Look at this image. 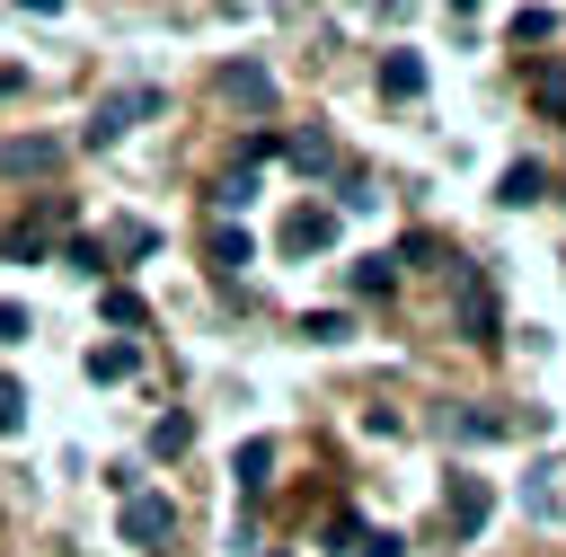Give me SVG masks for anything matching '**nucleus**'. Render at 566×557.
Wrapping results in <instances>:
<instances>
[{"label": "nucleus", "mask_w": 566, "mask_h": 557, "mask_svg": "<svg viewBox=\"0 0 566 557\" xmlns=\"http://www.w3.org/2000/svg\"><path fill=\"white\" fill-rule=\"evenodd\" d=\"M159 106H168V88H150V80H133V88H106V97L88 106V124H80V141H88V150H106V141H124L133 124H150Z\"/></svg>", "instance_id": "1"}, {"label": "nucleus", "mask_w": 566, "mask_h": 557, "mask_svg": "<svg viewBox=\"0 0 566 557\" xmlns=\"http://www.w3.org/2000/svg\"><path fill=\"white\" fill-rule=\"evenodd\" d=\"M451 318H460V336H469V345H504L495 283H486V265H469V256H451Z\"/></svg>", "instance_id": "2"}, {"label": "nucleus", "mask_w": 566, "mask_h": 557, "mask_svg": "<svg viewBox=\"0 0 566 557\" xmlns=\"http://www.w3.org/2000/svg\"><path fill=\"white\" fill-rule=\"evenodd\" d=\"M486 513H495V486L469 477V469H451V486H442V530H451V539H478Z\"/></svg>", "instance_id": "3"}, {"label": "nucleus", "mask_w": 566, "mask_h": 557, "mask_svg": "<svg viewBox=\"0 0 566 557\" xmlns=\"http://www.w3.org/2000/svg\"><path fill=\"white\" fill-rule=\"evenodd\" d=\"M336 230H345L336 203H301V212L283 221V248H292V256H318V248H336Z\"/></svg>", "instance_id": "4"}, {"label": "nucleus", "mask_w": 566, "mask_h": 557, "mask_svg": "<svg viewBox=\"0 0 566 557\" xmlns=\"http://www.w3.org/2000/svg\"><path fill=\"white\" fill-rule=\"evenodd\" d=\"M168 530H177V513H168V495H150V486H133V495H124V539H133V548H159Z\"/></svg>", "instance_id": "5"}, {"label": "nucleus", "mask_w": 566, "mask_h": 557, "mask_svg": "<svg viewBox=\"0 0 566 557\" xmlns=\"http://www.w3.org/2000/svg\"><path fill=\"white\" fill-rule=\"evenodd\" d=\"M221 97L248 106V115H274V80H265V62H230V71H221Z\"/></svg>", "instance_id": "6"}, {"label": "nucleus", "mask_w": 566, "mask_h": 557, "mask_svg": "<svg viewBox=\"0 0 566 557\" xmlns=\"http://www.w3.org/2000/svg\"><path fill=\"white\" fill-rule=\"evenodd\" d=\"M44 168H62V141H44V133L0 141V177H44Z\"/></svg>", "instance_id": "7"}, {"label": "nucleus", "mask_w": 566, "mask_h": 557, "mask_svg": "<svg viewBox=\"0 0 566 557\" xmlns=\"http://www.w3.org/2000/svg\"><path fill=\"white\" fill-rule=\"evenodd\" d=\"M539 195H548V168H539V159H513V168L495 177V203H513V212L539 203Z\"/></svg>", "instance_id": "8"}, {"label": "nucleus", "mask_w": 566, "mask_h": 557, "mask_svg": "<svg viewBox=\"0 0 566 557\" xmlns=\"http://www.w3.org/2000/svg\"><path fill=\"white\" fill-rule=\"evenodd\" d=\"M230 477H239V495H265V486H274V442H265V433H256V442H239Z\"/></svg>", "instance_id": "9"}, {"label": "nucleus", "mask_w": 566, "mask_h": 557, "mask_svg": "<svg viewBox=\"0 0 566 557\" xmlns=\"http://www.w3.org/2000/svg\"><path fill=\"white\" fill-rule=\"evenodd\" d=\"M283 150H292V168H301V177H327V168H336V141H327L318 124H301V133H292Z\"/></svg>", "instance_id": "10"}, {"label": "nucleus", "mask_w": 566, "mask_h": 557, "mask_svg": "<svg viewBox=\"0 0 566 557\" xmlns=\"http://www.w3.org/2000/svg\"><path fill=\"white\" fill-rule=\"evenodd\" d=\"M380 97H424V62L416 53H380Z\"/></svg>", "instance_id": "11"}, {"label": "nucleus", "mask_w": 566, "mask_h": 557, "mask_svg": "<svg viewBox=\"0 0 566 557\" xmlns=\"http://www.w3.org/2000/svg\"><path fill=\"white\" fill-rule=\"evenodd\" d=\"M345 283H354V301H380V292L398 283V265H389V256H354V265H345Z\"/></svg>", "instance_id": "12"}, {"label": "nucleus", "mask_w": 566, "mask_h": 557, "mask_svg": "<svg viewBox=\"0 0 566 557\" xmlns=\"http://www.w3.org/2000/svg\"><path fill=\"white\" fill-rule=\"evenodd\" d=\"M186 442H195V416H186V407H168V416L150 424V460H177Z\"/></svg>", "instance_id": "13"}, {"label": "nucleus", "mask_w": 566, "mask_h": 557, "mask_svg": "<svg viewBox=\"0 0 566 557\" xmlns=\"http://www.w3.org/2000/svg\"><path fill=\"white\" fill-rule=\"evenodd\" d=\"M248 256H256V239H248V230H230V221H221V230H212V274H239V265H248Z\"/></svg>", "instance_id": "14"}, {"label": "nucleus", "mask_w": 566, "mask_h": 557, "mask_svg": "<svg viewBox=\"0 0 566 557\" xmlns=\"http://www.w3.org/2000/svg\"><path fill=\"white\" fill-rule=\"evenodd\" d=\"M133 371H142L133 345H88V380H133Z\"/></svg>", "instance_id": "15"}, {"label": "nucleus", "mask_w": 566, "mask_h": 557, "mask_svg": "<svg viewBox=\"0 0 566 557\" xmlns=\"http://www.w3.org/2000/svg\"><path fill=\"white\" fill-rule=\"evenodd\" d=\"M451 433H460V442H495V433H513V416H495V407H460Z\"/></svg>", "instance_id": "16"}, {"label": "nucleus", "mask_w": 566, "mask_h": 557, "mask_svg": "<svg viewBox=\"0 0 566 557\" xmlns=\"http://www.w3.org/2000/svg\"><path fill=\"white\" fill-rule=\"evenodd\" d=\"M97 309H106V327H142L150 309H142V292H124V283H106L97 292Z\"/></svg>", "instance_id": "17"}, {"label": "nucleus", "mask_w": 566, "mask_h": 557, "mask_svg": "<svg viewBox=\"0 0 566 557\" xmlns=\"http://www.w3.org/2000/svg\"><path fill=\"white\" fill-rule=\"evenodd\" d=\"M531 97H539V115H566V62H539L531 71Z\"/></svg>", "instance_id": "18"}, {"label": "nucleus", "mask_w": 566, "mask_h": 557, "mask_svg": "<svg viewBox=\"0 0 566 557\" xmlns=\"http://www.w3.org/2000/svg\"><path fill=\"white\" fill-rule=\"evenodd\" d=\"M301 336H310V345H345V336H354V318H345V309H310V318H301Z\"/></svg>", "instance_id": "19"}, {"label": "nucleus", "mask_w": 566, "mask_h": 557, "mask_svg": "<svg viewBox=\"0 0 566 557\" xmlns=\"http://www.w3.org/2000/svg\"><path fill=\"white\" fill-rule=\"evenodd\" d=\"M557 35V9H513V44H548Z\"/></svg>", "instance_id": "20"}, {"label": "nucleus", "mask_w": 566, "mask_h": 557, "mask_svg": "<svg viewBox=\"0 0 566 557\" xmlns=\"http://www.w3.org/2000/svg\"><path fill=\"white\" fill-rule=\"evenodd\" d=\"M0 256H18V265H35V256H44V230H27V221H9V230H0Z\"/></svg>", "instance_id": "21"}, {"label": "nucleus", "mask_w": 566, "mask_h": 557, "mask_svg": "<svg viewBox=\"0 0 566 557\" xmlns=\"http://www.w3.org/2000/svg\"><path fill=\"white\" fill-rule=\"evenodd\" d=\"M248 195H256V168H239V177H221V186H212V203H221V212H239Z\"/></svg>", "instance_id": "22"}, {"label": "nucleus", "mask_w": 566, "mask_h": 557, "mask_svg": "<svg viewBox=\"0 0 566 557\" xmlns=\"http://www.w3.org/2000/svg\"><path fill=\"white\" fill-rule=\"evenodd\" d=\"M150 248H159L150 221H124V230H115V256H150Z\"/></svg>", "instance_id": "23"}, {"label": "nucleus", "mask_w": 566, "mask_h": 557, "mask_svg": "<svg viewBox=\"0 0 566 557\" xmlns=\"http://www.w3.org/2000/svg\"><path fill=\"white\" fill-rule=\"evenodd\" d=\"M18 424H27V389L0 371V433H18Z\"/></svg>", "instance_id": "24"}, {"label": "nucleus", "mask_w": 566, "mask_h": 557, "mask_svg": "<svg viewBox=\"0 0 566 557\" xmlns=\"http://www.w3.org/2000/svg\"><path fill=\"white\" fill-rule=\"evenodd\" d=\"M62 265H80V274H106V248H97V239H71V248H62Z\"/></svg>", "instance_id": "25"}, {"label": "nucleus", "mask_w": 566, "mask_h": 557, "mask_svg": "<svg viewBox=\"0 0 566 557\" xmlns=\"http://www.w3.org/2000/svg\"><path fill=\"white\" fill-rule=\"evenodd\" d=\"M327 548H345V557H354V548H363V522H354V513H327Z\"/></svg>", "instance_id": "26"}, {"label": "nucleus", "mask_w": 566, "mask_h": 557, "mask_svg": "<svg viewBox=\"0 0 566 557\" xmlns=\"http://www.w3.org/2000/svg\"><path fill=\"white\" fill-rule=\"evenodd\" d=\"M354 557H407V539H398V530H363V548H354Z\"/></svg>", "instance_id": "27"}, {"label": "nucleus", "mask_w": 566, "mask_h": 557, "mask_svg": "<svg viewBox=\"0 0 566 557\" xmlns=\"http://www.w3.org/2000/svg\"><path fill=\"white\" fill-rule=\"evenodd\" d=\"M27 336V301H0V345H18Z\"/></svg>", "instance_id": "28"}, {"label": "nucleus", "mask_w": 566, "mask_h": 557, "mask_svg": "<svg viewBox=\"0 0 566 557\" xmlns=\"http://www.w3.org/2000/svg\"><path fill=\"white\" fill-rule=\"evenodd\" d=\"M18 9H35V18H53V9H62V0H18Z\"/></svg>", "instance_id": "29"}, {"label": "nucleus", "mask_w": 566, "mask_h": 557, "mask_svg": "<svg viewBox=\"0 0 566 557\" xmlns=\"http://www.w3.org/2000/svg\"><path fill=\"white\" fill-rule=\"evenodd\" d=\"M451 9H478V0H451Z\"/></svg>", "instance_id": "30"}]
</instances>
